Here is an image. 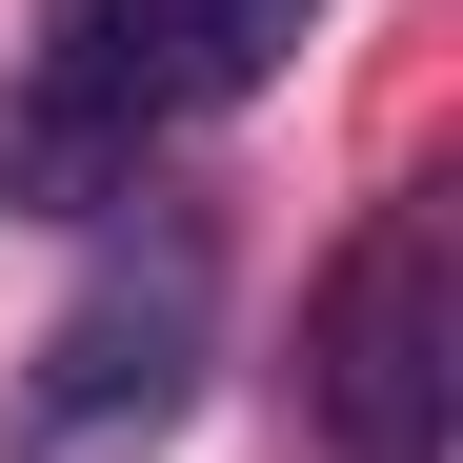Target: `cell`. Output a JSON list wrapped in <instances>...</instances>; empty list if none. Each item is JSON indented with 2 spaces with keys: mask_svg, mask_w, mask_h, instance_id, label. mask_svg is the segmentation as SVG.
<instances>
[{
  "mask_svg": "<svg viewBox=\"0 0 463 463\" xmlns=\"http://www.w3.org/2000/svg\"><path fill=\"white\" fill-rule=\"evenodd\" d=\"M182 343H202V262L101 282L81 323L41 343V383H21V463H41V443H101V423H162V403H182Z\"/></svg>",
  "mask_w": 463,
  "mask_h": 463,
  "instance_id": "3",
  "label": "cell"
},
{
  "mask_svg": "<svg viewBox=\"0 0 463 463\" xmlns=\"http://www.w3.org/2000/svg\"><path fill=\"white\" fill-rule=\"evenodd\" d=\"M141 182V141H101L81 101H41V81H0V202H21V222H101Z\"/></svg>",
  "mask_w": 463,
  "mask_h": 463,
  "instance_id": "4",
  "label": "cell"
},
{
  "mask_svg": "<svg viewBox=\"0 0 463 463\" xmlns=\"http://www.w3.org/2000/svg\"><path fill=\"white\" fill-rule=\"evenodd\" d=\"M443 403H463V262L443 202H383L302 302V423L323 463H443Z\"/></svg>",
  "mask_w": 463,
  "mask_h": 463,
  "instance_id": "1",
  "label": "cell"
},
{
  "mask_svg": "<svg viewBox=\"0 0 463 463\" xmlns=\"http://www.w3.org/2000/svg\"><path fill=\"white\" fill-rule=\"evenodd\" d=\"M323 21V0H41V101H81L101 141H162V121H222L282 81V41Z\"/></svg>",
  "mask_w": 463,
  "mask_h": 463,
  "instance_id": "2",
  "label": "cell"
}]
</instances>
